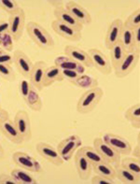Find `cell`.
<instances>
[{
  "label": "cell",
  "instance_id": "1",
  "mask_svg": "<svg viewBox=\"0 0 140 184\" xmlns=\"http://www.w3.org/2000/svg\"><path fill=\"white\" fill-rule=\"evenodd\" d=\"M26 29L30 37L40 48L48 50L54 47L55 43L52 36L39 23L30 22L27 25Z\"/></svg>",
  "mask_w": 140,
  "mask_h": 184
},
{
  "label": "cell",
  "instance_id": "2",
  "mask_svg": "<svg viewBox=\"0 0 140 184\" xmlns=\"http://www.w3.org/2000/svg\"><path fill=\"white\" fill-rule=\"evenodd\" d=\"M104 95L103 90L98 86L88 89L78 99L76 106L77 112L82 114L91 112L99 103Z\"/></svg>",
  "mask_w": 140,
  "mask_h": 184
},
{
  "label": "cell",
  "instance_id": "3",
  "mask_svg": "<svg viewBox=\"0 0 140 184\" xmlns=\"http://www.w3.org/2000/svg\"><path fill=\"white\" fill-rule=\"evenodd\" d=\"M82 144L80 137L77 135H72L61 141L57 145L56 150L64 161L67 162Z\"/></svg>",
  "mask_w": 140,
  "mask_h": 184
},
{
  "label": "cell",
  "instance_id": "4",
  "mask_svg": "<svg viewBox=\"0 0 140 184\" xmlns=\"http://www.w3.org/2000/svg\"><path fill=\"white\" fill-rule=\"evenodd\" d=\"M94 148L99 153L104 161L115 167L120 164V154L100 138L94 140Z\"/></svg>",
  "mask_w": 140,
  "mask_h": 184
},
{
  "label": "cell",
  "instance_id": "5",
  "mask_svg": "<svg viewBox=\"0 0 140 184\" xmlns=\"http://www.w3.org/2000/svg\"><path fill=\"white\" fill-rule=\"evenodd\" d=\"M140 53L135 51L127 52L120 64L114 69L116 76L122 78L129 74L136 66L139 59Z\"/></svg>",
  "mask_w": 140,
  "mask_h": 184
},
{
  "label": "cell",
  "instance_id": "6",
  "mask_svg": "<svg viewBox=\"0 0 140 184\" xmlns=\"http://www.w3.org/2000/svg\"><path fill=\"white\" fill-rule=\"evenodd\" d=\"M13 121L24 142L30 140L32 137V132L28 113L24 110L18 111L15 116Z\"/></svg>",
  "mask_w": 140,
  "mask_h": 184
},
{
  "label": "cell",
  "instance_id": "7",
  "mask_svg": "<svg viewBox=\"0 0 140 184\" xmlns=\"http://www.w3.org/2000/svg\"><path fill=\"white\" fill-rule=\"evenodd\" d=\"M89 54L93 67L102 74L108 75L112 70L111 62L107 57L100 50L94 48L89 49Z\"/></svg>",
  "mask_w": 140,
  "mask_h": 184
},
{
  "label": "cell",
  "instance_id": "8",
  "mask_svg": "<svg viewBox=\"0 0 140 184\" xmlns=\"http://www.w3.org/2000/svg\"><path fill=\"white\" fill-rule=\"evenodd\" d=\"M12 158L16 165L28 171L39 173L42 171V166L39 162L25 152H16L13 154Z\"/></svg>",
  "mask_w": 140,
  "mask_h": 184
},
{
  "label": "cell",
  "instance_id": "9",
  "mask_svg": "<svg viewBox=\"0 0 140 184\" xmlns=\"http://www.w3.org/2000/svg\"><path fill=\"white\" fill-rule=\"evenodd\" d=\"M51 27L55 32L69 41H78L81 38V31L60 21L56 19L53 20Z\"/></svg>",
  "mask_w": 140,
  "mask_h": 184
},
{
  "label": "cell",
  "instance_id": "10",
  "mask_svg": "<svg viewBox=\"0 0 140 184\" xmlns=\"http://www.w3.org/2000/svg\"><path fill=\"white\" fill-rule=\"evenodd\" d=\"M35 148L40 155L53 165L59 166L64 164V161L57 150L48 143L39 142L36 143Z\"/></svg>",
  "mask_w": 140,
  "mask_h": 184
},
{
  "label": "cell",
  "instance_id": "11",
  "mask_svg": "<svg viewBox=\"0 0 140 184\" xmlns=\"http://www.w3.org/2000/svg\"><path fill=\"white\" fill-rule=\"evenodd\" d=\"M102 139L120 154L128 155L130 154L132 147L129 142L124 138L111 133L104 134Z\"/></svg>",
  "mask_w": 140,
  "mask_h": 184
},
{
  "label": "cell",
  "instance_id": "12",
  "mask_svg": "<svg viewBox=\"0 0 140 184\" xmlns=\"http://www.w3.org/2000/svg\"><path fill=\"white\" fill-rule=\"evenodd\" d=\"M47 67V64L43 60L38 61L34 64L29 78L30 84L37 91H41L44 88V77Z\"/></svg>",
  "mask_w": 140,
  "mask_h": 184
},
{
  "label": "cell",
  "instance_id": "13",
  "mask_svg": "<svg viewBox=\"0 0 140 184\" xmlns=\"http://www.w3.org/2000/svg\"><path fill=\"white\" fill-rule=\"evenodd\" d=\"M123 22L120 19L113 20L109 27L105 39V45L108 50L119 41Z\"/></svg>",
  "mask_w": 140,
  "mask_h": 184
},
{
  "label": "cell",
  "instance_id": "14",
  "mask_svg": "<svg viewBox=\"0 0 140 184\" xmlns=\"http://www.w3.org/2000/svg\"><path fill=\"white\" fill-rule=\"evenodd\" d=\"M65 54L80 63L85 67L92 68L93 67L90 56L87 52L76 46L67 45L64 49Z\"/></svg>",
  "mask_w": 140,
  "mask_h": 184
},
{
  "label": "cell",
  "instance_id": "15",
  "mask_svg": "<svg viewBox=\"0 0 140 184\" xmlns=\"http://www.w3.org/2000/svg\"><path fill=\"white\" fill-rule=\"evenodd\" d=\"M65 8L83 25H88L91 22L92 18L89 13L75 1H68L66 3Z\"/></svg>",
  "mask_w": 140,
  "mask_h": 184
},
{
  "label": "cell",
  "instance_id": "16",
  "mask_svg": "<svg viewBox=\"0 0 140 184\" xmlns=\"http://www.w3.org/2000/svg\"><path fill=\"white\" fill-rule=\"evenodd\" d=\"M0 131L8 139L14 144L19 145L24 142L13 121L9 118L0 122Z\"/></svg>",
  "mask_w": 140,
  "mask_h": 184
},
{
  "label": "cell",
  "instance_id": "17",
  "mask_svg": "<svg viewBox=\"0 0 140 184\" xmlns=\"http://www.w3.org/2000/svg\"><path fill=\"white\" fill-rule=\"evenodd\" d=\"M74 161L79 178L83 180L88 179L91 173L92 165L79 149L75 154Z\"/></svg>",
  "mask_w": 140,
  "mask_h": 184
},
{
  "label": "cell",
  "instance_id": "18",
  "mask_svg": "<svg viewBox=\"0 0 140 184\" xmlns=\"http://www.w3.org/2000/svg\"><path fill=\"white\" fill-rule=\"evenodd\" d=\"M14 60L20 73L24 77L29 78L34 64L28 56L23 52H15Z\"/></svg>",
  "mask_w": 140,
  "mask_h": 184
},
{
  "label": "cell",
  "instance_id": "19",
  "mask_svg": "<svg viewBox=\"0 0 140 184\" xmlns=\"http://www.w3.org/2000/svg\"><path fill=\"white\" fill-rule=\"evenodd\" d=\"M54 15L56 19L62 22L81 31L83 28V25L63 6L55 8L53 11Z\"/></svg>",
  "mask_w": 140,
  "mask_h": 184
},
{
  "label": "cell",
  "instance_id": "20",
  "mask_svg": "<svg viewBox=\"0 0 140 184\" xmlns=\"http://www.w3.org/2000/svg\"><path fill=\"white\" fill-rule=\"evenodd\" d=\"M55 65L62 70L75 71L80 74H83L85 67L82 64L67 56H60L54 60Z\"/></svg>",
  "mask_w": 140,
  "mask_h": 184
},
{
  "label": "cell",
  "instance_id": "21",
  "mask_svg": "<svg viewBox=\"0 0 140 184\" xmlns=\"http://www.w3.org/2000/svg\"><path fill=\"white\" fill-rule=\"evenodd\" d=\"M25 15L24 11L18 8L12 17L10 23L11 32L15 35L16 39H19L22 36L24 25Z\"/></svg>",
  "mask_w": 140,
  "mask_h": 184
},
{
  "label": "cell",
  "instance_id": "22",
  "mask_svg": "<svg viewBox=\"0 0 140 184\" xmlns=\"http://www.w3.org/2000/svg\"><path fill=\"white\" fill-rule=\"evenodd\" d=\"M64 78L62 70L58 67L55 65L48 67L44 77V87H48L56 82L62 81Z\"/></svg>",
  "mask_w": 140,
  "mask_h": 184
},
{
  "label": "cell",
  "instance_id": "23",
  "mask_svg": "<svg viewBox=\"0 0 140 184\" xmlns=\"http://www.w3.org/2000/svg\"><path fill=\"white\" fill-rule=\"evenodd\" d=\"M111 63L113 69L117 67L123 59L127 52L119 40L109 50Z\"/></svg>",
  "mask_w": 140,
  "mask_h": 184
},
{
  "label": "cell",
  "instance_id": "24",
  "mask_svg": "<svg viewBox=\"0 0 140 184\" xmlns=\"http://www.w3.org/2000/svg\"><path fill=\"white\" fill-rule=\"evenodd\" d=\"M94 172L98 175L108 179L113 180L116 177L115 169L106 162L92 165Z\"/></svg>",
  "mask_w": 140,
  "mask_h": 184
},
{
  "label": "cell",
  "instance_id": "25",
  "mask_svg": "<svg viewBox=\"0 0 140 184\" xmlns=\"http://www.w3.org/2000/svg\"><path fill=\"white\" fill-rule=\"evenodd\" d=\"M24 101L32 110L36 112L41 111L43 107L41 99L37 91L31 84L29 92Z\"/></svg>",
  "mask_w": 140,
  "mask_h": 184
},
{
  "label": "cell",
  "instance_id": "26",
  "mask_svg": "<svg viewBox=\"0 0 140 184\" xmlns=\"http://www.w3.org/2000/svg\"><path fill=\"white\" fill-rule=\"evenodd\" d=\"M115 167L116 176L126 184H136L139 182L140 178L131 172L120 164Z\"/></svg>",
  "mask_w": 140,
  "mask_h": 184
},
{
  "label": "cell",
  "instance_id": "27",
  "mask_svg": "<svg viewBox=\"0 0 140 184\" xmlns=\"http://www.w3.org/2000/svg\"><path fill=\"white\" fill-rule=\"evenodd\" d=\"M69 81L78 87L88 89L97 87L99 85L97 79L83 74Z\"/></svg>",
  "mask_w": 140,
  "mask_h": 184
},
{
  "label": "cell",
  "instance_id": "28",
  "mask_svg": "<svg viewBox=\"0 0 140 184\" xmlns=\"http://www.w3.org/2000/svg\"><path fill=\"white\" fill-rule=\"evenodd\" d=\"M125 116L134 127L140 128V104L137 103L129 107L125 111Z\"/></svg>",
  "mask_w": 140,
  "mask_h": 184
},
{
  "label": "cell",
  "instance_id": "29",
  "mask_svg": "<svg viewBox=\"0 0 140 184\" xmlns=\"http://www.w3.org/2000/svg\"><path fill=\"white\" fill-rule=\"evenodd\" d=\"M120 41L127 52L134 51V39L133 30L123 26Z\"/></svg>",
  "mask_w": 140,
  "mask_h": 184
},
{
  "label": "cell",
  "instance_id": "30",
  "mask_svg": "<svg viewBox=\"0 0 140 184\" xmlns=\"http://www.w3.org/2000/svg\"><path fill=\"white\" fill-rule=\"evenodd\" d=\"M10 175L18 184L38 183L37 180L31 174L21 169H14L11 171Z\"/></svg>",
  "mask_w": 140,
  "mask_h": 184
},
{
  "label": "cell",
  "instance_id": "31",
  "mask_svg": "<svg viewBox=\"0 0 140 184\" xmlns=\"http://www.w3.org/2000/svg\"><path fill=\"white\" fill-rule=\"evenodd\" d=\"M79 149L92 165L105 162L94 148L89 146H85Z\"/></svg>",
  "mask_w": 140,
  "mask_h": 184
},
{
  "label": "cell",
  "instance_id": "32",
  "mask_svg": "<svg viewBox=\"0 0 140 184\" xmlns=\"http://www.w3.org/2000/svg\"><path fill=\"white\" fill-rule=\"evenodd\" d=\"M140 178V162L136 158L127 157L123 159L120 164Z\"/></svg>",
  "mask_w": 140,
  "mask_h": 184
},
{
  "label": "cell",
  "instance_id": "33",
  "mask_svg": "<svg viewBox=\"0 0 140 184\" xmlns=\"http://www.w3.org/2000/svg\"><path fill=\"white\" fill-rule=\"evenodd\" d=\"M123 26L128 28L134 29L140 26V8L135 10L123 22Z\"/></svg>",
  "mask_w": 140,
  "mask_h": 184
},
{
  "label": "cell",
  "instance_id": "34",
  "mask_svg": "<svg viewBox=\"0 0 140 184\" xmlns=\"http://www.w3.org/2000/svg\"><path fill=\"white\" fill-rule=\"evenodd\" d=\"M0 76L9 81L13 80L15 77L14 72L12 68L4 63H0Z\"/></svg>",
  "mask_w": 140,
  "mask_h": 184
},
{
  "label": "cell",
  "instance_id": "35",
  "mask_svg": "<svg viewBox=\"0 0 140 184\" xmlns=\"http://www.w3.org/2000/svg\"><path fill=\"white\" fill-rule=\"evenodd\" d=\"M30 84L25 80L21 82L20 86V90L22 98L25 100L27 97L30 91Z\"/></svg>",
  "mask_w": 140,
  "mask_h": 184
},
{
  "label": "cell",
  "instance_id": "36",
  "mask_svg": "<svg viewBox=\"0 0 140 184\" xmlns=\"http://www.w3.org/2000/svg\"><path fill=\"white\" fill-rule=\"evenodd\" d=\"M140 26L133 29L134 39V51L140 53Z\"/></svg>",
  "mask_w": 140,
  "mask_h": 184
},
{
  "label": "cell",
  "instance_id": "37",
  "mask_svg": "<svg viewBox=\"0 0 140 184\" xmlns=\"http://www.w3.org/2000/svg\"><path fill=\"white\" fill-rule=\"evenodd\" d=\"M0 184H18L14 179L10 175L2 173L0 174Z\"/></svg>",
  "mask_w": 140,
  "mask_h": 184
},
{
  "label": "cell",
  "instance_id": "38",
  "mask_svg": "<svg viewBox=\"0 0 140 184\" xmlns=\"http://www.w3.org/2000/svg\"><path fill=\"white\" fill-rule=\"evenodd\" d=\"M92 183L95 184H110L114 183L113 180L107 179L100 176H96L92 177Z\"/></svg>",
  "mask_w": 140,
  "mask_h": 184
},
{
  "label": "cell",
  "instance_id": "39",
  "mask_svg": "<svg viewBox=\"0 0 140 184\" xmlns=\"http://www.w3.org/2000/svg\"><path fill=\"white\" fill-rule=\"evenodd\" d=\"M62 70L64 78L65 77L67 78L69 81L75 79L81 74L78 72L73 70Z\"/></svg>",
  "mask_w": 140,
  "mask_h": 184
},
{
  "label": "cell",
  "instance_id": "40",
  "mask_svg": "<svg viewBox=\"0 0 140 184\" xmlns=\"http://www.w3.org/2000/svg\"><path fill=\"white\" fill-rule=\"evenodd\" d=\"M0 43L5 47L7 48L12 44V41L10 36L6 34L4 35L0 34Z\"/></svg>",
  "mask_w": 140,
  "mask_h": 184
},
{
  "label": "cell",
  "instance_id": "41",
  "mask_svg": "<svg viewBox=\"0 0 140 184\" xmlns=\"http://www.w3.org/2000/svg\"><path fill=\"white\" fill-rule=\"evenodd\" d=\"M9 118L8 112L0 107V122Z\"/></svg>",
  "mask_w": 140,
  "mask_h": 184
},
{
  "label": "cell",
  "instance_id": "42",
  "mask_svg": "<svg viewBox=\"0 0 140 184\" xmlns=\"http://www.w3.org/2000/svg\"><path fill=\"white\" fill-rule=\"evenodd\" d=\"M1 3L5 8L9 9L10 10L14 8V4L11 1L8 0H2L1 1Z\"/></svg>",
  "mask_w": 140,
  "mask_h": 184
},
{
  "label": "cell",
  "instance_id": "43",
  "mask_svg": "<svg viewBox=\"0 0 140 184\" xmlns=\"http://www.w3.org/2000/svg\"><path fill=\"white\" fill-rule=\"evenodd\" d=\"M48 2L55 8L63 6V2L62 0H48Z\"/></svg>",
  "mask_w": 140,
  "mask_h": 184
},
{
  "label": "cell",
  "instance_id": "44",
  "mask_svg": "<svg viewBox=\"0 0 140 184\" xmlns=\"http://www.w3.org/2000/svg\"><path fill=\"white\" fill-rule=\"evenodd\" d=\"M11 59L10 57L7 55H4L0 56V63H4L5 62Z\"/></svg>",
  "mask_w": 140,
  "mask_h": 184
},
{
  "label": "cell",
  "instance_id": "45",
  "mask_svg": "<svg viewBox=\"0 0 140 184\" xmlns=\"http://www.w3.org/2000/svg\"><path fill=\"white\" fill-rule=\"evenodd\" d=\"M8 25L7 23H4L0 25V33L7 28Z\"/></svg>",
  "mask_w": 140,
  "mask_h": 184
},
{
  "label": "cell",
  "instance_id": "46",
  "mask_svg": "<svg viewBox=\"0 0 140 184\" xmlns=\"http://www.w3.org/2000/svg\"><path fill=\"white\" fill-rule=\"evenodd\" d=\"M4 150L0 143V159H1L4 157Z\"/></svg>",
  "mask_w": 140,
  "mask_h": 184
},
{
  "label": "cell",
  "instance_id": "47",
  "mask_svg": "<svg viewBox=\"0 0 140 184\" xmlns=\"http://www.w3.org/2000/svg\"><path fill=\"white\" fill-rule=\"evenodd\" d=\"M0 107H1V104H0Z\"/></svg>",
  "mask_w": 140,
  "mask_h": 184
}]
</instances>
